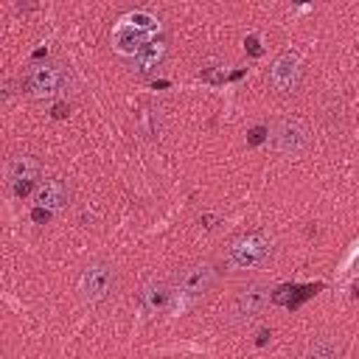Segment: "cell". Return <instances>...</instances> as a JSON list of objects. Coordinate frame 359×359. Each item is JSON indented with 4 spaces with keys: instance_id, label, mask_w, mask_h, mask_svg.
Wrapping results in <instances>:
<instances>
[{
    "instance_id": "15",
    "label": "cell",
    "mask_w": 359,
    "mask_h": 359,
    "mask_svg": "<svg viewBox=\"0 0 359 359\" xmlns=\"http://www.w3.org/2000/svg\"><path fill=\"white\" fill-rule=\"evenodd\" d=\"M31 219H34L36 224H48V219H50V210L36 205V208H34V213H31Z\"/></svg>"
},
{
    "instance_id": "7",
    "label": "cell",
    "mask_w": 359,
    "mask_h": 359,
    "mask_svg": "<svg viewBox=\"0 0 359 359\" xmlns=\"http://www.w3.org/2000/svg\"><path fill=\"white\" fill-rule=\"evenodd\" d=\"M39 174H42V163L34 154H14L6 163V180L17 196H25L34 188V182L39 180Z\"/></svg>"
},
{
    "instance_id": "10",
    "label": "cell",
    "mask_w": 359,
    "mask_h": 359,
    "mask_svg": "<svg viewBox=\"0 0 359 359\" xmlns=\"http://www.w3.org/2000/svg\"><path fill=\"white\" fill-rule=\"evenodd\" d=\"M165 53H168V45L165 39H146V45L135 53V73L137 76H151L163 62H165Z\"/></svg>"
},
{
    "instance_id": "8",
    "label": "cell",
    "mask_w": 359,
    "mask_h": 359,
    "mask_svg": "<svg viewBox=\"0 0 359 359\" xmlns=\"http://www.w3.org/2000/svg\"><path fill=\"white\" fill-rule=\"evenodd\" d=\"M269 84L278 90V93H294L300 84H303V65L294 53H280L272 59L269 65Z\"/></svg>"
},
{
    "instance_id": "13",
    "label": "cell",
    "mask_w": 359,
    "mask_h": 359,
    "mask_svg": "<svg viewBox=\"0 0 359 359\" xmlns=\"http://www.w3.org/2000/svg\"><path fill=\"white\" fill-rule=\"evenodd\" d=\"M300 359H339V345H337V339H331V337H314L309 345H306V351H303V356Z\"/></svg>"
},
{
    "instance_id": "2",
    "label": "cell",
    "mask_w": 359,
    "mask_h": 359,
    "mask_svg": "<svg viewBox=\"0 0 359 359\" xmlns=\"http://www.w3.org/2000/svg\"><path fill=\"white\" fill-rule=\"evenodd\" d=\"M269 297H272V292H269V286L264 280H250V283L238 286L236 294H233V300L227 303L224 323L227 325H244V323L255 320L264 311V306H266Z\"/></svg>"
},
{
    "instance_id": "19",
    "label": "cell",
    "mask_w": 359,
    "mask_h": 359,
    "mask_svg": "<svg viewBox=\"0 0 359 359\" xmlns=\"http://www.w3.org/2000/svg\"><path fill=\"white\" fill-rule=\"evenodd\" d=\"M353 297H359V280L353 283Z\"/></svg>"
},
{
    "instance_id": "6",
    "label": "cell",
    "mask_w": 359,
    "mask_h": 359,
    "mask_svg": "<svg viewBox=\"0 0 359 359\" xmlns=\"http://www.w3.org/2000/svg\"><path fill=\"white\" fill-rule=\"evenodd\" d=\"M216 280H219V269L213 264H208V261L188 264V266H182L177 272V289L182 294H188V297H199V294L210 292L216 286Z\"/></svg>"
},
{
    "instance_id": "17",
    "label": "cell",
    "mask_w": 359,
    "mask_h": 359,
    "mask_svg": "<svg viewBox=\"0 0 359 359\" xmlns=\"http://www.w3.org/2000/svg\"><path fill=\"white\" fill-rule=\"evenodd\" d=\"M53 115H56V118H65V115H67V107H65V104H56V107H53Z\"/></svg>"
},
{
    "instance_id": "9",
    "label": "cell",
    "mask_w": 359,
    "mask_h": 359,
    "mask_svg": "<svg viewBox=\"0 0 359 359\" xmlns=\"http://www.w3.org/2000/svg\"><path fill=\"white\" fill-rule=\"evenodd\" d=\"M171 297H174V286L165 278H157V275L151 280H146V286L140 289V306H143L146 314L165 311L168 303H171Z\"/></svg>"
},
{
    "instance_id": "12",
    "label": "cell",
    "mask_w": 359,
    "mask_h": 359,
    "mask_svg": "<svg viewBox=\"0 0 359 359\" xmlns=\"http://www.w3.org/2000/svg\"><path fill=\"white\" fill-rule=\"evenodd\" d=\"M112 45L118 48V50H123V53H137L143 45H146V34L137 28V25H132L129 20L123 22V25H118L115 28V34H112Z\"/></svg>"
},
{
    "instance_id": "3",
    "label": "cell",
    "mask_w": 359,
    "mask_h": 359,
    "mask_svg": "<svg viewBox=\"0 0 359 359\" xmlns=\"http://www.w3.org/2000/svg\"><path fill=\"white\" fill-rule=\"evenodd\" d=\"M70 81V73L65 65L59 62H34L25 76H22V90L28 95H36V98H48V95H56L67 87Z\"/></svg>"
},
{
    "instance_id": "5",
    "label": "cell",
    "mask_w": 359,
    "mask_h": 359,
    "mask_svg": "<svg viewBox=\"0 0 359 359\" xmlns=\"http://www.w3.org/2000/svg\"><path fill=\"white\" fill-rule=\"evenodd\" d=\"M269 140L275 151L297 157L311 146V129L297 118H278L269 123Z\"/></svg>"
},
{
    "instance_id": "1",
    "label": "cell",
    "mask_w": 359,
    "mask_h": 359,
    "mask_svg": "<svg viewBox=\"0 0 359 359\" xmlns=\"http://www.w3.org/2000/svg\"><path fill=\"white\" fill-rule=\"evenodd\" d=\"M272 258V238L261 230H247L238 233L236 238L227 241L224 247V261L233 269H252V266H264Z\"/></svg>"
},
{
    "instance_id": "14",
    "label": "cell",
    "mask_w": 359,
    "mask_h": 359,
    "mask_svg": "<svg viewBox=\"0 0 359 359\" xmlns=\"http://www.w3.org/2000/svg\"><path fill=\"white\" fill-rule=\"evenodd\" d=\"M266 132H269V129H266V126H255V129H250V137H247V140H250V143H252V146H258V143H261V140H266V137H269V135H266Z\"/></svg>"
},
{
    "instance_id": "18",
    "label": "cell",
    "mask_w": 359,
    "mask_h": 359,
    "mask_svg": "<svg viewBox=\"0 0 359 359\" xmlns=\"http://www.w3.org/2000/svg\"><path fill=\"white\" fill-rule=\"evenodd\" d=\"M266 337H269V331H261V334H258V345H264V342H266Z\"/></svg>"
},
{
    "instance_id": "4",
    "label": "cell",
    "mask_w": 359,
    "mask_h": 359,
    "mask_svg": "<svg viewBox=\"0 0 359 359\" xmlns=\"http://www.w3.org/2000/svg\"><path fill=\"white\" fill-rule=\"evenodd\" d=\"M115 289V264L107 258H93L79 278V294L84 303L98 306L101 300L109 297V292Z\"/></svg>"
},
{
    "instance_id": "11",
    "label": "cell",
    "mask_w": 359,
    "mask_h": 359,
    "mask_svg": "<svg viewBox=\"0 0 359 359\" xmlns=\"http://www.w3.org/2000/svg\"><path fill=\"white\" fill-rule=\"evenodd\" d=\"M70 196H73L70 185H67L65 180H59V177L45 180V182L39 185V191H36V202H39V208H48V210H59V208H65V205L70 202Z\"/></svg>"
},
{
    "instance_id": "16",
    "label": "cell",
    "mask_w": 359,
    "mask_h": 359,
    "mask_svg": "<svg viewBox=\"0 0 359 359\" xmlns=\"http://www.w3.org/2000/svg\"><path fill=\"white\" fill-rule=\"evenodd\" d=\"M247 50L252 53V56H261V42H258V36H247Z\"/></svg>"
}]
</instances>
